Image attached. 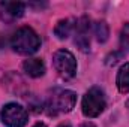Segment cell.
I'll return each mask as SVG.
<instances>
[{
    "mask_svg": "<svg viewBox=\"0 0 129 127\" xmlns=\"http://www.w3.org/2000/svg\"><path fill=\"white\" fill-rule=\"evenodd\" d=\"M11 46L15 52L23 55L35 54L41 48V39L36 32L30 27H21L12 34L11 37Z\"/></svg>",
    "mask_w": 129,
    "mask_h": 127,
    "instance_id": "6da1fadb",
    "label": "cell"
},
{
    "mask_svg": "<svg viewBox=\"0 0 129 127\" xmlns=\"http://www.w3.org/2000/svg\"><path fill=\"white\" fill-rule=\"evenodd\" d=\"M77 103V94L71 90H57L56 93L48 99L47 102V111L50 115L66 114L74 109Z\"/></svg>",
    "mask_w": 129,
    "mask_h": 127,
    "instance_id": "7a4b0ae2",
    "label": "cell"
},
{
    "mask_svg": "<svg viewBox=\"0 0 129 127\" xmlns=\"http://www.w3.org/2000/svg\"><path fill=\"white\" fill-rule=\"evenodd\" d=\"M83 114L89 118H95L101 115L107 106L105 94L99 87H92L83 97Z\"/></svg>",
    "mask_w": 129,
    "mask_h": 127,
    "instance_id": "3957f363",
    "label": "cell"
},
{
    "mask_svg": "<svg viewBox=\"0 0 129 127\" xmlns=\"http://www.w3.org/2000/svg\"><path fill=\"white\" fill-rule=\"evenodd\" d=\"M53 64L63 79H71L77 73V60L68 49H59L53 55Z\"/></svg>",
    "mask_w": 129,
    "mask_h": 127,
    "instance_id": "277c9868",
    "label": "cell"
},
{
    "mask_svg": "<svg viewBox=\"0 0 129 127\" xmlns=\"http://www.w3.org/2000/svg\"><path fill=\"white\" fill-rule=\"evenodd\" d=\"M0 117L6 127H24L29 121L27 111L18 103H8L2 109Z\"/></svg>",
    "mask_w": 129,
    "mask_h": 127,
    "instance_id": "5b68a950",
    "label": "cell"
},
{
    "mask_svg": "<svg viewBox=\"0 0 129 127\" xmlns=\"http://www.w3.org/2000/svg\"><path fill=\"white\" fill-rule=\"evenodd\" d=\"M26 5L21 2H0V20L3 23H14L24 14Z\"/></svg>",
    "mask_w": 129,
    "mask_h": 127,
    "instance_id": "8992f818",
    "label": "cell"
},
{
    "mask_svg": "<svg viewBox=\"0 0 129 127\" xmlns=\"http://www.w3.org/2000/svg\"><path fill=\"white\" fill-rule=\"evenodd\" d=\"M89 33H90V20L87 17H81L75 24V43L84 52L90 49Z\"/></svg>",
    "mask_w": 129,
    "mask_h": 127,
    "instance_id": "52a82bcc",
    "label": "cell"
},
{
    "mask_svg": "<svg viewBox=\"0 0 129 127\" xmlns=\"http://www.w3.org/2000/svg\"><path fill=\"white\" fill-rule=\"evenodd\" d=\"M23 69L29 76L39 78L45 73V63L41 58H29L23 63Z\"/></svg>",
    "mask_w": 129,
    "mask_h": 127,
    "instance_id": "ba28073f",
    "label": "cell"
},
{
    "mask_svg": "<svg viewBox=\"0 0 129 127\" xmlns=\"http://www.w3.org/2000/svg\"><path fill=\"white\" fill-rule=\"evenodd\" d=\"M117 88L120 93H129V63H125L117 73Z\"/></svg>",
    "mask_w": 129,
    "mask_h": 127,
    "instance_id": "9c48e42d",
    "label": "cell"
},
{
    "mask_svg": "<svg viewBox=\"0 0 129 127\" xmlns=\"http://www.w3.org/2000/svg\"><path fill=\"white\" fill-rule=\"evenodd\" d=\"M72 29H74V20H62V21H59V24L56 26L54 33H56V36H57L59 39H66V37L71 34Z\"/></svg>",
    "mask_w": 129,
    "mask_h": 127,
    "instance_id": "30bf717a",
    "label": "cell"
},
{
    "mask_svg": "<svg viewBox=\"0 0 129 127\" xmlns=\"http://www.w3.org/2000/svg\"><path fill=\"white\" fill-rule=\"evenodd\" d=\"M108 26L105 21H99L96 23V27H95V34H96V39L99 42H105L108 39Z\"/></svg>",
    "mask_w": 129,
    "mask_h": 127,
    "instance_id": "8fae6325",
    "label": "cell"
},
{
    "mask_svg": "<svg viewBox=\"0 0 129 127\" xmlns=\"http://www.w3.org/2000/svg\"><path fill=\"white\" fill-rule=\"evenodd\" d=\"M122 45L125 48H129V24L125 26L123 33H122Z\"/></svg>",
    "mask_w": 129,
    "mask_h": 127,
    "instance_id": "7c38bea8",
    "label": "cell"
},
{
    "mask_svg": "<svg viewBox=\"0 0 129 127\" xmlns=\"http://www.w3.org/2000/svg\"><path fill=\"white\" fill-rule=\"evenodd\" d=\"M81 127H96L93 123H84V124H81Z\"/></svg>",
    "mask_w": 129,
    "mask_h": 127,
    "instance_id": "4fadbf2b",
    "label": "cell"
},
{
    "mask_svg": "<svg viewBox=\"0 0 129 127\" xmlns=\"http://www.w3.org/2000/svg\"><path fill=\"white\" fill-rule=\"evenodd\" d=\"M33 127H47L45 124H42V123H38V124H35Z\"/></svg>",
    "mask_w": 129,
    "mask_h": 127,
    "instance_id": "5bb4252c",
    "label": "cell"
},
{
    "mask_svg": "<svg viewBox=\"0 0 129 127\" xmlns=\"http://www.w3.org/2000/svg\"><path fill=\"white\" fill-rule=\"evenodd\" d=\"M59 127H71V126H69V124H60Z\"/></svg>",
    "mask_w": 129,
    "mask_h": 127,
    "instance_id": "9a60e30c",
    "label": "cell"
},
{
    "mask_svg": "<svg viewBox=\"0 0 129 127\" xmlns=\"http://www.w3.org/2000/svg\"><path fill=\"white\" fill-rule=\"evenodd\" d=\"M126 106H128V109H129V100H128V102H126Z\"/></svg>",
    "mask_w": 129,
    "mask_h": 127,
    "instance_id": "2e32d148",
    "label": "cell"
}]
</instances>
